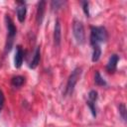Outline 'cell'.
Instances as JSON below:
<instances>
[{
	"mask_svg": "<svg viewBox=\"0 0 127 127\" xmlns=\"http://www.w3.org/2000/svg\"><path fill=\"white\" fill-rule=\"evenodd\" d=\"M107 31L104 27H91L90 32V44L93 45H100L107 40Z\"/></svg>",
	"mask_w": 127,
	"mask_h": 127,
	"instance_id": "cell-1",
	"label": "cell"
},
{
	"mask_svg": "<svg viewBox=\"0 0 127 127\" xmlns=\"http://www.w3.org/2000/svg\"><path fill=\"white\" fill-rule=\"evenodd\" d=\"M80 74H81V68L80 67H75L71 71V73H70V75L67 79L65 89H64V94L65 95H70L72 93V91L74 89V86H75L78 78L80 77Z\"/></svg>",
	"mask_w": 127,
	"mask_h": 127,
	"instance_id": "cell-2",
	"label": "cell"
},
{
	"mask_svg": "<svg viewBox=\"0 0 127 127\" xmlns=\"http://www.w3.org/2000/svg\"><path fill=\"white\" fill-rule=\"evenodd\" d=\"M6 27H7V43H6V52H9L12 48L14 37L16 35V27L12 21V19L8 16H6Z\"/></svg>",
	"mask_w": 127,
	"mask_h": 127,
	"instance_id": "cell-3",
	"label": "cell"
},
{
	"mask_svg": "<svg viewBox=\"0 0 127 127\" xmlns=\"http://www.w3.org/2000/svg\"><path fill=\"white\" fill-rule=\"evenodd\" d=\"M72 31H73V36L78 44H83L85 41V33H84V28L83 25L80 21L74 20L72 24Z\"/></svg>",
	"mask_w": 127,
	"mask_h": 127,
	"instance_id": "cell-4",
	"label": "cell"
},
{
	"mask_svg": "<svg viewBox=\"0 0 127 127\" xmlns=\"http://www.w3.org/2000/svg\"><path fill=\"white\" fill-rule=\"evenodd\" d=\"M24 61V52L21 46H17L16 47V53H15V57H14V65L16 68L21 67L22 64Z\"/></svg>",
	"mask_w": 127,
	"mask_h": 127,
	"instance_id": "cell-5",
	"label": "cell"
},
{
	"mask_svg": "<svg viewBox=\"0 0 127 127\" xmlns=\"http://www.w3.org/2000/svg\"><path fill=\"white\" fill-rule=\"evenodd\" d=\"M45 8H46V2L45 1H40L38 3V8H37V14H36V22L38 25H41L44 19V14H45Z\"/></svg>",
	"mask_w": 127,
	"mask_h": 127,
	"instance_id": "cell-6",
	"label": "cell"
},
{
	"mask_svg": "<svg viewBox=\"0 0 127 127\" xmlns=\"http://www.w3.org/2000/svg\"><path fill=\"white\" fill-rule=\"evenodd\" d=\"M62 40V29H61V23L60 20L57 19L55 23V31H54V42L56 46H60Z\"/></svg>",
	"mask_w": 127,
	"mask_h": 127,
	"instance_id": "cell-7",
	"label": "cell"
},
{
	"mask_svg": "<svg viewBox=\"0 0 127 127\" xmlns=\"http://www.w3.org/2000/svg\"><path fill=\"white\" fill-rule=\"evenodd\" d=\"M18 7H17V18L19 20V22H24L25 18H26V12H27V8H26V4L25 2H17Z\"/></svg>",
	"mask_w": 127,
	"mask_h": 127,
	"instance_id": "cell-8",
	"label": "cell"
},
{
	"mask_svg": "<svg viewBox=\"0 0 127 127\" xmlns=\"http://www.w3.org/2000/svg\"><path fill=\"white\" fill-rule=\"evenodd\" d=\"M119 61V57L117 55H112L110 58H109V61L107 63V65H106V69L108 72H113L116 70V67H117V63Z\"/></svg>",
	"mask_w": 127,
	"mask_h": 127,
	"instance_id": "cell-9",
	"label": "cell"
},
{
	"mask_svg": "<svg viewBox=\"0 0 127 127\" xmlns=\"http://www.w3.org/2000/svg\"><path fill=\"white\" fill-rule=\"evenodd\" d=\"M40 57H41V53H40V47H38L35 51V54H34V57L32 59V62L30 64V67L31 68H36L37 65L39 64L40 63Z\"/></svg>",
	"mask_w": 127,
	"mask_h": 127,
	"instance_id": "cell-10",
	"label": "cell"
},
{
	"mask_svg": "<svg viewBox=\"0 0 127 127\" xmlns=\"http://www.w3.org/2000/svg\"><path fill=\"white\" fill-rule=\"evenodd\" d=\"M101 56V48L100 45L92 46V62H97Z\"/></svg>",
	"mask_w": 127,
	"mask_h": 127,
	"instance_id": "cell-11",
	"label": "cell"
},
{
	"mask_svg": "<svg viewBox=\"0 0 127 127\" xmlns=\"http://www.w3.org/2000/svg\"><path fill=\"white\" fill-rule=\"evenodd\" d=\"M24 82H25V78H24L23 76H21V75H16V76H14V77L11 79V83H12V85L15 86V87H20V86H22Z\"/></svg>",
	"mask_w": 127,
	"mask_h": 127,
	"instance_id": "cell-12",
	"label": "cell"
},
{
	"mask_svg": "<svg viewBox=\"0 0 127 127\" xmlns=\"http://www.w3.org/2000/svg\"><path fill=\"white\" fill-rule=\"evenodd\" d=\"M94 82L95 84L99 85V86H105L106 85V81L102 78V76L100 75V73L98 71L95 72V75H94Z\"/></svg>",
	"mask_w": 127,
	"mask_h": 127,
	"instance_id": "cell-13",
	"label": "cell"
},
{
	"mask_svg": "<svg viewBox=\"0 0 127 127\" xmlns=\"http://www.w3.org/2000/svg\"><path fill=\"white\" fill-rule=\"evenodd\" d=\"M118 110H119V114L121 115L123 121H126V106L124 103H120L118 106Z\"/></svg>",
	"mask_w": 127,
	"mask_h": 127,
	"instance_id": "cell-14",
	"label": "cell"
},
{
	"mask_svg": "<svg viewBox=\"0 0 127 127\" xmlns=\"http://www.w3.org/2000/svg\"><path fill=\"white\" fill-rule=\"evenodd\" d=\"M64 1H59V0H56V1H52V8L55 10H58V9H60L63 5H64Z\"/></svg>",
	"mask_w": 127,
	"mask_h": 127,
	"instance_id": "cell-15",
	"label": "cell"
},
{
	"mask_svg": "<svg viewBox=\"0 0 127 127\" xmlns=\"http://www.w3.org/2000/svg\"><path fill=\"white\" fill-rule=\"evenodd\" d=\"M80 3H81V5H82V9H83L84 14L86 15V17H89V9H88L89 4H88V2H86V1H81Z\"/></svg>",
	"mask_w": 127,
	"mask_h": 127,
	"instance_id": "cell-16",
	"label": "cell"
},
{
	"mask_svg": "<svg viewBox=\"0 0 127 127\" xmlns=\"http://www.w3.org/2000/svg\"><path fill=\"white\" fill-rule=\"evenodd\" d=\"M88 100L91 102H95L97 100V92L95 90H91L88 94Z\"/></svg>",
	"mask_w": 127,
	"mask_h": 127,
	"instance_id": "cell-17",
	"label": "cell"
},
{
	"mask_svg": "<svg viewBox=\"0 0 127 127\" xmlns=\"http://www.w3.org/2000/svg\"><path fill=\"white\" fill-rule=\"evenodd\" d=\"M87 105H88V107L90 108V111H91V113H92V115L95 117L96 116V108H95V102H91V101H89V100H87Z\"/></svg>",
	"mask_w": 127,
	"mask_h": 127,
	"instance_id": "cell-18",
	"label": "cell"
},
{
	"mask_svg": "<svg viewBox=\"0 0 127 127\" xmlns=\"http://www.w3.org/2000/svg\"><path fill=\"white\" fill-rule=\"evenodd\" d=\"M3 105H4V94H3L2 90L0 89V111L3 108Z\"/></svg>",
	"mask_w": 127,
	"mask_h": 127,
	"instance_id": "cell-19",
	"label": "cell"
}]
</instances>
